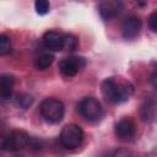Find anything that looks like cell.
Instances as JSON below:
<instances>
[{
    "label": "cell",
    "instance_id": "1",
    "mask_svg": "<svg viewBox=\"0 0 157 157\" xmlns=\"http://www.w3.org/2000/svg\"><path fill=\"white\" fill-rule=\"evenodd\" d=\"M101 91L103 97L113 103V104H120L126 102L134 93V87L130 82L117 78V77H107L103 80L101 85Z\"/></svg>",
    "mask_w": 157,
    "mask_h": 157
},
{
    "label": "cell",
    "instance_id": "2",
    "mask_svg": "<svg viewBox=\"0 0 157 157\" xmlns=\"http://www.w3.org/2000/svg\"><path fill=\"white\" fill-rule=\"evenodd\" d=\"M42 117L48 121V123H59L65 113V105L64 103L54 97H49L42 101L40 107H39Z\"/></svg>",
    "mask_w": 157,
    "mask_h": 157
},
{
    "label": "cell",
    "instance_id": "3",
    "mask_svg": "<svg viewBox=\"0 0 157 157\" xmlns=\"http://www.w3.org/2000/svg\"><path fill=\"white\" fill-rule=\"evenodd\" d=\"M83 141V130L77 124H67L61 129L60 142L65 148H77Z\"/></svg>",
    "mask_w": 157,
    "mask_h": 157
},
{
    "label": "cell",
    "instance_id": "4",
    "mask_svg": "<svg viewBox=\"0 0 157 157\" xmlns=\"http://www.w3.org/2000/svg\"><path fill=\"white\" fill-rule=\"evenodd\" d=\"M31 136L21 130H13L7 136H5L0 142V148L4 151H18L25 147H28Z\"/></svg>",
    "mask_w": 157,
    "mask_h": 157
},
{
    "label": "cell",
    "instance_id": "5",
    "mask_svg": "<svg viewBox=\"0 0 157 157\" xmlns=\"http://www.w3.org/2000/svg\"><path fill=\"white\" fill-rule=\"evenodd\" d=\"M80 114L88 121H98L103 117L101 102L94 97H86L78 104Z\"/></svg>",
    "mask_w": 157,
    "mask_h": 157
},
{
    "label": "cell",
    "instance_id": "6",
    "mask_svg": "<svg viewBox=\"0 0 157 157\" xmlns=\"http://www.w3.org/2000/svg\"><path fill=\"white\" fill-rule=\"evenodd\" d=\"M86 65V60L82 56L71 55L67 58H64L59 63V70L65 77H72L75 76L81 69H83Z\"/></svg>",
    "mask_w": 157,
    "mask_h": 157
},
{
    "label": "cell",
    "instance_id": "7",
    "mask_svg": "<svg viewBox=\"0 0 157 157\" xmlns=\"http://www.w3.org/2000/svg\"><path fill=\"white\" fill-rule=\"evenodd\" d=\"M141 28H142V21L140 20V17L131 15L124 20L121 25V34L125 39L131 40L139 37Z\"/></svg>",
    "mask_w": 157,
    "mask_h": 157
},
{
    "label": "cell",
    "instance_id": "8",
    "mask_svg": "<svg viewBox=\"0 0 157 157\" xmlns=\"http://www.w3.org/2000/svg\"><path fill=\"white\" fill-rule=\"evenodd\" d=\"M135 134H136V125L130 117H124L115 124V135L118 137L123 140H129L134 137Z\"/></svg>",
    "mask_w": 157,
    "mask_h": 157
},
{
    "label": "cell",
    "instance_id": "9",
    "mask_svg": "<svg viewBox=\"0 0 157 157\" xmlns=\"http://www.w3.org/2000/svg\"><path fill=\"white\" fill-rule=\"evenodd\" d=\"M121 10H123V4L120 1H115V0H105L98 5L99 15L105 21H109V20L117 17Z\"/></svg>",
    "mask_w": 157,
    "mask_h": 157
},
{
    "label": "cell",
    "instance_id": "10",
    "mask_svg": "<svg viewBox=\"0 0 157 157\" xmlns=\"http://www.w3.org/2000/svg\"><path fill=\"white\" fill-rule=\"evenodd\" d=\"M43 44L50 50H61L63 34L56 31H48L43 34Z\"/></svg>",
    "mask_w": 157,
    "mask_h": 157
},
{
    "label": "cell",
    "instance_id": "11",
    "mask_svg": "<svg viewBox=\"0 0 157 157\" xmlns=\"http://www.w3.org/2000/svg\"><path fill=\"white\" fill-rule=\"evenodd\" d=\"M15 78L11 75H2L0 76V97L2 99H10L13 92Z\"/></svg>",
    "mask_w": 157,
    "mask_h": 157
},
{
    "label": "cell",
    "instance_id": "12",
    "mask_svg": "<svg viewBox=\"0 0 157 157\" xmlns=\"http://www.w3.org/2000/svg\"><path fill=\"white\" fill-rule=\"evenodd\" d=\"M141 118L145 121H152L155 118V102L152 99L145 101L141 107Z\"/></svg>",
    "mask_w": 157,
    "mask_h": 157
},
{
    "label": "cell",
    "instance_id": "13",
    "mask_svg": "<svg viewBox=\"0 0 157 157\" xmlns=\"http://www.w3.org/2000/svg\"><path fill=\"white\" fill-rule=\"evenodd\" d=\"M53 61H54V55L50 53H44L34 60V66L38 70H45L53 64Z\"/></svg>",
    "mask_w": 157,
    "mask_h": 157
},
{
    "label": "cell",
    "instance_id": "14",
    "mask_svg": "<svg viewBox=\"0 0 157 157\" xmlns=\"http://www.w3.org/2000/svg\"><path fill=\"white\" fill-rule=\"evenodd\" d=\"M77 47H78V39L74 34H71V33L63 34L61 50H75Z\"/></svg>",
    "mask_w": 157,
    "mask_h": 157
},
{
    "label": "cell",
    "instance_id": "15",
    "mask_svg": "<svg viewBox=\"0 0 157 157\" xmlns=\"http://www.w3.org/2000/svg\"><path fill=\"white\" fill-rule=\"evenodd\" d=\"M12 49V43L9 36L0 34V55H7Z\"/></svg>",
    "mask_w": 157,
    "mask_h": 157
},
{
    "label": "cell",
    "instance_id": "16",
    "mask_svg": "<svg viewBox=\"0 0 157 157\" xmlns=\"http://www.w3.org/2000/svg\"><path fill=\"white\" fill-rule=\"evenodd\" d=\"M34 9H36V12H37L38 15L43 16V15H47V13L49 12V10H50V4H49V1H47V0H37V1L34 2Z\"/></svg>",
    "mask_w": 157,
    "mask_h": 157
},
{
    "label": "cell",
    "instance_id": "17",
    "mask_svg": "<svg viewBox=\"0 0 157 157\" xmlns=\"http://www.w3.org/2000/svg\"><path fill=\"white\" fill-rule=\"evenodd\" d=\"M32 102H33V98H32L29 94H27V93H21V94H18L17 98H16L17 105H20V107L23 108V109L28 108V107L32 104Z\"/></svg>",
    "mask_w": 157,
    "mask_h": 157
},
{
    "label": "cell",
    "instance_id": "18",
    "mask_svg": "<svg viewBox=\"0 0 157 157\" xmlns=\"http://www.w3.org/2000/svg\"><path fill=\"white\" fill-rule=\"evenodd\" d=\"M148 26L152 32H157V11H153L148 17Z\"/></svg>",
    "mask_w": 157,
    "mask_h": 157
},
{
    "label": "cell",
    "instance_id": "19",
    "mask_svg": "<svg viewBox=\"0 0 157 157\" xmlns=\"http://www.w3.org/2000/svg\"><path fill=\"white\" fill-rule=\"evenodd\" d=\"M151 82H152V86L156 87V72L152 74V76H151Z\"/></svg>",
    "mask_w": 157,
    "mask_h": 157
}]
</instances>
